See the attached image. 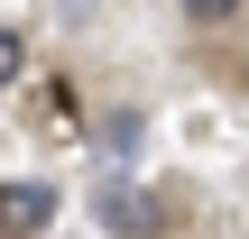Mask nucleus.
Segmentation results:
<instances>
[{
    "mask_svg": "<svg viewBox=\"0 0 249 239\" xmlns=\"http://www.w3.org/2000/svg\"><path fill=\"white\" fill-rule=\"evenodd\" d=\"M92 221H102L111 239H166V230H176V221H166V203H157V193H139V184H111V193L92 203Z\"/></svg>",
    "mask_w": 249,
    "mask_h": 239,
    "instance_id": "obj_1",
    "label": "nucleus"
},
{
    "mask_svg": "<svg viewBox=\"0 0 249 239\" xmlns=\"http://www.w3.org/2000/svg\"><path fill=\"white\" fill-rule=\"evenodd\" d=\"M240 9H249V0H185V18H194V28H231Z\"/></svg>",
    "mask_w": 249,
    "mask_h": 239,
    "instance_id": "obj_3",
    "label": "nucleus"
},
{
    "mask_svg": "<svg viewBox=\"0 0 249 239\" xmlns=\"http://www.w3.org/2000/svg\"><path fill=\"white\" fill-rule=\"evenodd\" d=\"M55 221V184H0V239H37Z\"/></svg>",
    "mask_w": 249,
    "mask_h": 239,
    "instance_id": "obj_2",
    "label": "nucleus"
},
{
    "mask_svg": "<svg viewBox=\"0 0 249 239\" xmlns=\"http://www.w3.org/2000/svg\"><path fill=\"white\" fill-rule=\"evenodd\" d=\"M18 74H28V46H18V28H0V92H9Z\"/></svg>",
    "mask_w": 249,
    "mask_h": 239,
    "instance_id": "obj_4",
    "label": "nucleus"
}]
</instances>
